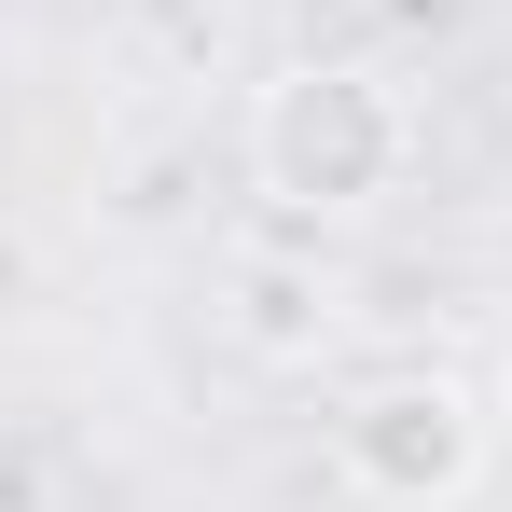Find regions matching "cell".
I'll return each mask as SVG.
<instances>
[{"instance_id":"obj_1","label":"cell","mask_w":512,"mask_h":512,"mask_svg":"<svg viewBox=\"0 0 512 512\" xmlns=\"http://www.w3.org/2000/svg\"><path fill=\"white\" fill-rule=\"evenodd\" d=\"M250 167L291 208H374L402 180V97L374 70H277L250 111Z\"/></svg>"},{"instance_id":"obj_2","label":"cell","mask_w":512,"mask_h":512,"mask_svg":"<svg viewBox=\"0 0 512 512\" xmlns=\"http://www.w3.org/2000/svg\"><path fill=\"white\" fill-rule=\"evenodd\" d=\"M471 457H485V416H471L443 374H402V388H374V402L346 416V471H360L374 499H457Z\"/></svg>"}]
</instances>
